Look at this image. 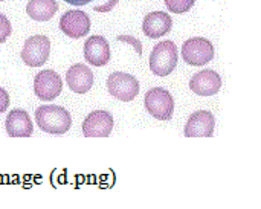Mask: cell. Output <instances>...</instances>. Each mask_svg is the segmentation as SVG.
Instances as JSON below:
<instances>
[{"mask_svg": "<svg viewBox=\"0 0 261 209\" xmlns=\"http://www.w3.org/2000/svg\"><path fill=\"white\" fill-rule=\"evenodd\" d=\"M116 40H118V41H121V43L132 44V46H133V49L136 50V54H138L139 57L142 55V43H141V40H138L136 37H132V35H118V37H116Z\"/></svg>", "mask_w": 261, "mask_h": 209, "instance_id": "d6986e66", "label": "cell"}, {"mask_svg": "<svg viewBox=\"0 0 261 209\" xmlns=\"http://www.w3.org/2000/svg\"><path fill=\"white\" fill-rule=\"evenodd\" d=\"M93 72L83 63H76L66 72V83L69 89L78 95L87 93L93 86Z\"/></svg>", "mask_w": 261, "mask_h": 209, "instance_id": "4fadbf2b", "label": "cell"}, {"mask_svg": "<svg viewBox=\"0 0 261 209\" xmlns=\"http://www.w3.org/2000/svg\"><path fill=\"white\" fill-rule=\"evenodd\" d=\"M196 0H165L167 8L174 14H185L194 6Z\"/></svg>", "mask_w": 261, "mask_h": 209, "instance_id": "e0dca14e", "label": "cell"}, {"mask_svg": "<svg viewBox=\"0 0 261 209\" xmlns=\"http://www.w3.org/2000/svg\"><path fill=\"white\" fill-rule=\"evenodd\" d=\"M60 29L66 37L83 38L90 31V18L81 9L66 11L60 18Z\"/></svg>", "mask_w": 261, "mask_h": 209, "instance_id": "ba28073f", "label": "cell"}, {"mask_svg": "<svg viewBox=\"0 0 261 209\" xmlns=\"http://www.w3.org/2000/svg\"><path fill=\"white\" fill-rule=\"evenodd\" d=\"M179 61L176 43L165 40L158 43L150 55V70L158 76H167L173 73Z\"/></svg>", "mask_w": 261, "mask_h": 209, "instance_id": "7a4b0ae2", "label": "cell"}, {"mask_svg": "<svg viewBox=\"0 0 261 209\" xmlns=\"http://www.w3.org/2000/svg\"><path fill=\"white\" fill-rule=\"evenodd\" d=\"M182 57L190 66H205L214 58V46L208 38L193 37L184 41Z\"/></svg>", "mask_w": 261, "mask_h": 209, "instance_id": "277c9868", "label": "cell"}, {"mask_svg": "<svg viewBox=\"0 0 261 209\" xmlns=\"http://www.w3.org/2000/svg\"><path fill=\"white\" fill-rule=\"evenodd\" d=\"M8 107H9V95L6 93L5 89L0 87V115H2L3 112H6Z\"/></svg>", "mask_w": 261, "mask_h": 209, "instance_id": "ffe728a7", "label": "cell"}, {"mask_svg": "<svg viewBox=\"0 0 261 209\" xmlns=\"http://www.w3.org/2000/svg\"><path fill=\"white\" fill-rule=\"evenodd\" d=\"M35 122L44 133L64 135L72 125V118L61 106H40L35 110Z\"/></svg>", "mask_w": 261, "mask_h": 209, "instance_id": "6da1fadb", "label": "cell"}, {"mask_svg": "<svg viewBox=\"0 0 261 209\" xmlns=\"http://www.w3.org/2000/svg\"><path fill=\"white\" fill-rule=\"evenodd\" d=\"M112 57L109 41L102 35H92L84 43V58L89 64L101 67L109 64Z\"/></svg>", "mask_w": 261, "mask_h": 209, "instance_id": "8fae6325", "label": "cell"}, {"mask_svg": "<svg viewBox=\"0 0 261 209\" xmlns=\"http://www.w3.org/2000/svg\"><path fill=\"white\" fill-rule=\"evenodd\" d=\"M58 11L57 0H29L26 5L28 15L35 21H47Z\"/></svg>", "mask_w": 261, "mask_h": 209, "instance_id": "2e32d148", "label": "cell"}, {"mask_svg": "<svg viewBox=\"0 0 261 209\" xmlns=\"http://www.w3.org/2000/svg\"><path fill=\"white\" fill-rule=\"evenodd\" d=\"M147 112L159 119V121H170L174 113V99L171 93L162 87H153L147 92L144 99Z\"/></svg>", "mask_w": 261, "mask_h": 209, "instance_id": "3957f363", "label": "cell"}, {"mask_svg": "<svg viewBox=\"0 0 261 209\" xmlns=\"http://www.w3.org/2000/svg\"><path fill=\"white\" fill-rule=\"evenodd\" d=\"M50 55V40L44 35H32L24 41L20 52L21 60L29 67H40L47 63Z\"/></svg>", "mask_w": 261, "mask_h": 209, "instance_id": "8992f818", "label": "cell"}, {"mask_svg": "<svg viewBox=\"0 0 261 209\" xmlns=\"http://www.w3.org/2000/svg\"><path fill=\"white\" fill-rule=\"evenodd\" d=\"M0 2H3V0H0Z\"/></svg>", "mask_w": 261, "mask_h": 209, "instance_id": "603a6c76", "label": "cell"}, {"mask_svg": "<svg viewBox=\"0 0 261 209\" xmlns=\"http://www.w3.org/2000/svg\"><path fill=\"white\" fill-rule=\"evenodd\" d=\"M11 32H12V28H11L9 20L0 12V43H5L11 37Z\"/></svg>", "mask_w": 261, "mask_h": 209, "instance_id": "ac0fdd59", "label": "cell"}, {"mask_svg": "<svg viewBox=\"0 0 261 209\" xmlns=\"http://www.w3.org/2000/svg\"><path fill=\"white\" fill-rule=\"evenodd\" d=\"M64 2L69 3V5H75V6H83V5L90 3L92 0H64Z\"/></svg>", "mask_w": 261, "mask_h": 209, "instance_id": "7402d4cb", "label": "cell"}, {"mask_svg": "<svg viewBox=\"0 0 261 209\" xmlns=\"http://www.w3.org/2000/svg\"><path fill=\"white\" fill-rule=\"evenodd\" d=\"M216 127V118L210 110H199L193 113L184 128L187 138H211Z\"/></svg>", "mask_w": 261, "mask_h": 209, "instance_id": "30bf717a", "label": "cell"}, {"mask_svg": "<svg viewBox=\"0 0 261 209\" xmlns=\"http://www.w3.org/2000/svg\"><path fill=\"white\" fill-rule=\"evenodd\" d=\"M190 89L199 96H213L222 89V78L216 70L205 69L193 75L190 80Z\"/></svg>", "mask_w": 261, "mask_h": 209, "instance_id": "7c38bea8", "label": "cell"}, {"mask_svg": "<svg viewBox=\"0 0 261 209\" xmlns=\"http://www.w3.org/2000/svg\"><path fill=\"white\" fill-rule=\"evenodd\" d=\"M173 29V20L167 12L154 11L145 15L142 21V31L148 38H161Z\"/></svg>", "mask_w": 261, "mask_h": 209, "instance_id": "5bb4252c", "label": "cell"}, {"mask_svg": "<svg viewBox=\"0 0 261 209\" xmlns=\"http://www.w3.org/2000/svg\"><path fill=\"white\" fill-rule=\"evenodd\" d=\"M118 2L119 0H109L106 5H101V6H95L93 9L96 11V12H110L116 5H118Z\"/></svg>", "mask_w": 261, "mask_h": 209, "instance_id": "44dd1931", "label": "cell"}, {"mask_svg": "<svg viewBox=\"0 0 261 209\" xmlns=\"http://www.w3.org/2000/svg\"><path fill=\"white\" fill-rule=\"evenodd\" d=\"M107 90L113 98L124 102H130L139 93V81L130 73L113 72L107 78Z\"/></svg>", "mask_w": 261, "mask_h": 209, "instance_id": "5b68a950", "label": "cell"}, {"mask_svg": "<svg viewBox=\"0 0 261 209\" xmlns=\"http://www.w3.org/2000/svg\"><path fill=\"white\" fill-rule=\"evenodd\" d=\"M63 92V80L61 76L50 70H41L34 78V93L41 101H52L60 96Z\"/></svg>", "mask_w": 261, "mask_h": 209, "instance_id": "52a82bcc", "label": "cell"}, {"mask_svg": "<svg viewBox=\"0 0 261 209\" xmlns=\"http://www.w3.org/2000/svg\"><path fill=\"white\" fill-rule=\"evenodd\" d=\"M113 130V116L107 110H95L83 122L86 138H109Z\"/></svg>", "mask_w": 261, "mask_h": 209, "instance_id": "9c48e42d", "label": "cell"}, {"mask_svg": "<svg viewBox=\"0 0 261 209\" xmlns=\"http://www.w3.org/2000/svg\"><path fill=\"white\" fill-rule=\"evenodd\" d=\"M6 133L11 138H29L32 135V121L26 110L14 109L6 118Z\"/></svg>", "mask_w": 261, "mask_h": 209, "instance_id": "9a60e30c", "label": "cell"}]
</instances>
